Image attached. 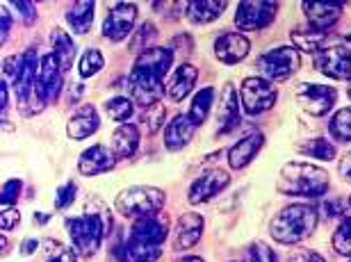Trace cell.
<instances>
[{"instance_id": "1f68e13d", "label": "cell", "mask_w": 351, "mask_h": 262, "mask_svg": "<svg viewBox=\"0 0 351 262\" xmlns=\"http://www.w3.org/2000/svg\"><path fill=\"white\" fill-rule=\"evenodd\" d=\"M299 151L304 155H308V158H315V160H322V162H328V160L335 158V146L328 139H322V137L308 139L306 144L299 146Z\"/></svg>"}, {"instance_id": "f907efd6", "label": "cell", "mask_w": 351, "mask_h": 262, "mask_svg": "<svg viewBox=\"0 0 351 262\" xmlns=\"http://www.w3.org/2000/svg\"><path fill=\"white\" fill-rule=\"evenodd\" d=\"M34 249H37V239H25V242L21 244V253H23V256H30Z\"/></svg>"}, {"instance_id": "f6af8a7d", "label": "cell", "mask_w": 351, "mask_h": 262, "mask_svg": "<svg viewBox=\"0 0 351 262\" xmlns=\"http://www.w3.org/2000/svg\"><path fill=\"white\" fill-rule=\"evenodd\" d=\"M75 256H78L75 251L64 249V246H60V251L55 253V256H48L46 262H78V260H75Z\"/></svg>"}, {"instance_id": "f5cc1de1", "label": "cell", "mask_w": 351, "mask_h": 262, "mask_svg": "<svg viewBox=\"0 0 351 262\" xmlns=\"http://www.w3.org/2000/svg\"><path fill=\"white\" fill-rule=\"evenodd\" d=\"M178 262H206V260L199 258V256H185V258H180Z\"/></svg>"}, {"instance_id": "30bf717a", "label": "cell", "mask_w": 351, "mask_h": 262, "mask_svg": "<svg viewBox=\"0 0 351 262\" xmlns=\"http://www.w3.org/2000/svg\"><path fill=\"white\" fill-rule=\"evenodd\" d=\"M62 75L64 71L60 69V62L55 60V55H44L39 64V78H37V89H34L32 101H37L39 112L44 110L46 103L58 101L62 91Z\"/></svg>"}, {"instance_id": "681fc988", "label": "cell", "mask_w": 351, "mask_h": 262, "mask_svg": "<svg viewBox=\"0 0 351 262\" xmlns=\"http://www.w3.org/2000/svg\"><path fill=\"white\" fill-rule=\"evenodd\" d=\"M7 105H10V91H7V82H0V110H3V117L7 112Z\"/></svg>"}, {"instance_id": "db71d44e", "label": "cell", "mask_w": 351, "mask_h": 262, "mask_svg": "<svg viewBox=\"0 0 351 262\" xmlns=\"http://www.w3.org/2000/svg\"><path fill=\"white\" fill-rule=\"evenodd\" d=\"M349 96H351V87H349Z\"/></svg>"}, {"instance_id": "f35d334b", "label": "cell", "mask_w": 351, "mask_h": 262, "mask_svg": "<svg viewBox=\"0 0 351 262\" xmlns=\"http://www.w3.org/2000/svg\"><path fill=\"white\" fill-rule=\"evenodd\" d=\"M21 180L16 178H12V180H7L5 185H3V196H0V201H3V208H14L16 205V198L21 194Z\"/></svg>"}, {"instance_id": "2e32d148", "label": "cell", "mask_w": 351, "mask_h": 262, "mask_svg": "<svg viewBox=\"0 0 351 262\" xmlns=\"http://www.w3.org/2000/svg\"><path fill=\"white\" fill-rule=\"evenodd\" d=\"M249 51H251L249 39L240 32H223L215 41V55L223 64H237V62L247 58Z\"/></svg>"}, {"instance_id": "4dcf8cb0", "label": "cell", "mask_w": 351, "mask_h": 262, "mask_svg": "<svg viewBox=\"0 0 351 262\" xmlns=\"http://www.w3.org/2000/svg\"><path fill=\"white\" fill-rule=\"evenodd\" d=\"M324 39H326V32L322 30H297L292 32V41H294V48H299V51H308V53H315L319 51L322 46H324Z\"/></svg>"}, {"instance_id": "8d00e7d4", "label": "cell", "mask_w": 351, "mask_h": 262, "mask_svg": "<svg viewBox=\"0 0 351 262\" xmlns=\"http://www.w3.org/2000/svg\"><path fill=\"white\" fill-rule=\"evenodd\" d=\"M153 37H156V25H153V23H144V25L137 30V37H135V41H132V46H130V48H132L135 53L142 55V53L149 51V48H153V46H149L151 41H153Z\"/></svg>"}, {"instance_id": "d590c367", "label": "cell", "mask_w": 351, "mask_h": 262, "mask_svg": "<svg viewBox=\"0 0 351 262\" xmlns=\"http://www.w3.org/2000/svg\"><path fill=\"white\" fill-rule=\"evenodd\" d=\"M333 249L338 251L340 256L351 258V219H342L338 230L333 233Z\"/></svg>"}, {"instance_id": "7a4b0ae2", "label": "cell", "mask_w": 351, "mask_h": 262, "mask_svg": "<svg viewBox=\"0 0 351 262\" xmlns=\"http://www.w3.org/2000/svg\"><path fill=\"white\" fill-rule=\"evenodd\" d=\"M276 189L285 196L317 198L328 189V174L306 162H290L280 169Z\"/></svg>"}, {"instance_id": "603a6c76", "label": "cell", "mask_w": 351, "mask_h": 262, "mask_svg": "<svg viewBox=\"0 0 351 262\" xmlns=\"http://www.w3.org/2000/svg\"><path fill=\"white\" fill-rule=\"evenodd\" d=\"M265 144V134L263 132H251L244 134L240 141H235V146L228 151V162L233 169H244L251 160L256 158L258 151Z\"/></svg>"}, {"instance_id": "5bb4252c", "label": "cell", "mask_w": 351, "mask_h": 262, "mask_svg": "<svg viewBox=\"0 0 351 262\" xmlns=\"http://www.w3.org/2000/svg\"><path fill=\"white\" fill-rule=\"evenodd\" d=\"M39 64L41 62L37 60V51H34V48L23 53V62H21L19 73H16V78H14V89H16L21 108H25V105L32 101L34 89H37Z\"/></svg>"}, {"instance_id": "d4e9b609", "label": "cell", "mask_w": 351, "mask_h": 262, "mask_svg": "<svg viewBox=\"0 0 351 262\" xmlns=\"http://www.w3.org/2000/svg\"><path fill=\"white\" fill-rule=\"evenodd\" d=\"M196 78H199V69L192 67V64H180L178 69H176L169 84H167V94H169L171 101L180 103L182 98L194 89Z\"/></svg>"}, {"instance_id": "60d3db41", "label": "cell", "mask_w": 351, "mask_h": 262, "mask_svg": "<svg viewBox=\"0 0 351 262\" xmlns=\"http://www.w3.org/2000/svg\"><path fill=\"white\" fill-rule=\"evenodd\" d=\"M75 198V182H66L64 187L58 189V194H55V208L58 210H64L69 205L73 203Z\"/></svg>"}, {"instance_id": "9a60e30c", "label": "cell", "mask_w": 351, "mask_h": 262, "mask_svg": "<svg viewBox=\"0 0 351 262\" xmlns=\"http://www.w3.org/2000/svg\"><path fill=\"white\" fill-rule=\"evenodd\" d=\"M228 185H230V176L226 171H221V169H213V171L199 176V178L192 182L187 201L192 205H201L210 201V198H215L217 194H221Z\"/></svg>"}, {"instance_id": "ee69618b", "label": "cell", "mask_w": 351, "mask_h": 262, "mask_svg": "<svg viewBox=\"0 0 351 262\" xmlns=\"http://www.w3.org/2000/svg\"><path fill=\"white\" fill-rule=\"evenodd\" d=\"M14 7H16V12L23 16L25 23H32L34 19H37V10H34V5L32 3H23V0H16L14 3Z\"/></svg>"}, {"instance_id": "cb8c5ba5", "label": "cell", "mask_w": 351, "mask_h": 262, "mask_svg": "<svg viewBox=\"0 0 351 262\" xmlns=\"http://www.w3.org/2000/svg\"><path fill=\"white\" fill-rule=\"evenodd\" d=\"M139 146V128L135 123H121L112 134V153L117 160L132 158Z\"/></svg>"}, {"instance_id": "277c9868", "label": "cell", "mask_w": 351, "mask_h": 262, "mask_svg": "<svg viewBox=\"0 0 351 262\" xmlns=\"http://www.w3.org/2000/svg\"><path fill=\"white\" fill-rule=\"evenodd\" d=\"M108 226H110V219L105 215H98V212L66 219V230H69V237H71L73 251L78 253L80 258H91L101 249L103 237L108 235Z\"/></svg>"}, {"instance_id": "4316f807", "label": "cell", "mask_w": 351, "mask_h": 262, "mask_svg": "<svg viewBox=\"0 0 351 262\" xmlns=\"http://www.w3.org/2000/svg\"><path fill=\"white\" fill-rule=\"evenodd\" d=\"M171 64H173V53L169 51V48H158V46L149 48V51L139 55L137 62H135V67H144L149 71H156V73H160V75L169 73Z\"/></svg>"}, {"instance_id": "74e56055", "label": "cell", "mask_w": 351, "mask_h": 262, "mask_svg": "<svg viewBox=\"0 0 351 262\" xmlns=\"http://www.w3.org/2000/svg\"><path fill=\"white\" fill-rule=\"evenodd\" d=\"M162 119H165V108L162 103L158 105H151V108L142 110V121L149 126L151 132H158L160 128H162Z\"/></svg>"}, {"instance_id": "4fadbf2b", "label": "cell", "mask_w": 351, "mask_h": 262, "mask_svg": "<svg viewBox=\"0 0 351 262\" xmlns=\"http://www.w3.org/2000/svg\"><path fill=\"white\" fill-rule=\"evenodd\" d=\"M137 21V7L132 3H119L110 10L103 23V34L110 41H123L132 32Z\"/></svg>"}, {"instance_id": "7bdbcfd3", "label": "cell", "mask_w": 351, "mask_h": 262, "mask_svg": "<svg viewBox=\"0 0 351 262\" xmlns=\"http://www.w3.org/2000/svg\"><path fill=\"white\" fill-rule=\"evenodd\" d=\"M287 262H326L319 253L315 251H294L292 256H287Z\"/></svg>"}, {"instance_id": "3957f363", "label": "cell", "mask_w": 351, "mask_h": 262, "mask_svg": "<svg viewBox=\"0 0 351 262\" xmlns=\"http://www.w3.org/2000/svg\"><path fill=\"white\" fill-rule=\"evenodd\" d=\"M317 210L311 205L297 203L290 208H283L271 222V237L278 244H297L304 242L313 230L317 228Z\"/></svg>"}, {"instance_id": "7c38bea8", "label": "cell", "mask_w": 351, "mask_h": 262, "mask_svg": "<svg viewBox=\"0 0 351 262\" xmlns=\"http://www.w3.org/2000/svg\"><path fill=\"white\" fill-rule=\"evenodd\" d=\"M335 98H338V91L333 87H326V84L306 82V84H301L297 91L299 105L313 117H324L326 112H331V108L335 105Z\"/></svg>"}, {"instance_id": "52a82bcc", "label": "cell", "mask_w": 351, "mask_h": 262, "mask_svg": "<svg viewBox=\"0 0 351 262\" xmlns=\"http://www.w3.org/2000/svg\"><path fill=\"white\" fill-rule=\"evenodd\" d=\"M315 67L333 80H351V34L315 55Z\"/></svg>"}, {"instance_id": "8992f818", "label": "cell", "mask_w": 351, "mask_h": 262, "mask_svg": "<svg viewBox=\"0 0 351 262\" xmlns=\"http://www.w3.org/2000/svg\"><path fill=\"white\" fill-rule=\"evenodd\" d=\"M301 67V55L294 46H278L271 48L258 58L256 69L265 80H287L292 73H297Z\"/></svg>"}, {"instance_id": "44dd1931", "label": "cell", "mask_w": 351, "mask_h": 262, "mask_svg": "<svg viewBox=\"0 0 351 262\" xmlns=\"http://www.w3.org/2000/svg\"><path fill=\"white\" fill-rule=\"evenodd\" d=\"M240 96L233 84H226L221 91V103H219V112H217V119H219V128L217 134H226L240 123Z\"/></svg>"}, {"instance_id": "b9f144b4", "label": "cell", "mask_w": 351, "mask_h": 262, "mask_svg": "<svg viewBox=\"0 0 351 262\" xmlns=\"http://www.w3.org/2000/svg\"><path fill=\"white\" fill-rule=\"evenodd\" d=\"M19 222H21V215L16 208H3V212H0V226H3V230L16 228Z\"/></svg>"}, {"instance_id": "816d5d0a", "label": "cell", "mask_w": 351, "mask_h": 262, "mask_svg": "<svg viewBox=\"0 0 351 262\" xmlns=\"http://www.w3.org/2000/svg\"><path fill=\"white\" fill-rule=\"evenodd\" d=\"M342 215H345V219H351V196L342 203Z\"/></svg>"}, {"instance_id": "f1b7e54d", "label": "cell", "mask_w": 351, "mask_h": 262, "mask_svg": "<svg viewBox=\"0 0 351 262\" xmlns=\"http://www.w3.org/2000/svg\"><path fill=\"white\" fill-rule=\"evenodd\" d=\"M94 3L91 0H80V3H73L66 12V23L75 34H85L91 27V21H94Z\"/></svg>"}, {"instance_id": "5b68a950", "label": "cell", "mask_w": 351, "mask_h": 262, "mask_svg": "<svg viewBox=\"0 0 351 262\" xmlns=\"http://www.w3.org/2000/svg\"><path fill=\"white\" fill-rule=\"evenodd\" d=\"M165 201L167 198H165L162 189L151 187V185H135V187L123 189V192L117 196L114 205H117L119 215L139 222V219L160 215Z\"/></svg>"}, {"instance_id": "e0dca14e", "label": "cell", "mask_w": 351, "mask_h": 262, "mask_svg": "<svg viewBox=\"0 0 351 262\" xmlns=\"http://www.w3.org/2000/svg\"><path fill=\"white\" fill-rule=\"evenodd\" d=\"M117 165V158L112 153V148L103 146V144H96L82 151L80 160H78V169L82 176H98V174H105L110 169H114Z\"/></svg>"}, {"instance_id": "6da1fadb", "label": "cell", "mask_w": 351, "mask_h": 262, "mask_svg": "<svg viewBox=\"0 0 351 262\" xmlns=\"http://www.w3.org/2000/svg\"><path fill=\"white\" fill-rule=\"evenodd\" d=\"M169 235V219L165 215L146 217L132 224L125 256L130 262H156L162 256V244Z\"/></svg>"}, {"instance_id": "e575fe53", "label": "cell", "mask_w": 351, "mask_h": 262, "mask_svg": "<svg viewBox=\"0 0 351 262\" xmlns=\"http://www.w3.org/2000/svg\"><path fill=\"white\" fill-rule=\"evenodd\" d=\"M103 67H105L103 55L98 53L96 48H89V51L82 53L80 64H78V71H80V75H82V78H94Z\"/></svg>"}, {"instance_id": "484cf974", "label": "cell", "mask_w": 351, "mask_h": 262, "mask_svg": "<svg viewBox=\"0 0 351 262\" xmlns=\"http://www.w3.org/2000/svg\"><path fill=\"white\" fill-rule=\"evenodd\" d=\"M187 10V19L192 23H213L223 14L226 10V3L223 0H194V3H187L185 5Z\"/></svg>"}, {"instance_id": "9c48e42d", "label": "cell", "mask_w": 351, "mask_h": 262, "mask_svg": "<svg viewBox=\"0 0 351 262\" xmlns=\"http://www.w3.org/2000/svg\"><path fill=\"white\" fill-rule=\"evenodd\" d=\"M162 80H165V75L156 73V71L135 67V69H132L130 78H128V87H130L132 101L142 105L144 110L151 108V105H158L160 98H162V94H165Z\"/></svg>"}, {"instance_id": "d6a6232c", "label": "cell", "mask_w": 351, "mask_h": 262, "mask_svg": "<svg viewBox=\"0 0 351 262\" xmlns=\"http://www.w3.org/2000/svg\"><path fill=\"white\" fill-rule=\"evenodd\" d=\"M105 112H108V117L112 121H128L132 117V112H135V105H132L130 98L125 96H117V98H110L108 103H105Z\"/></svg>"}, {"instance_id": "83f0119b", "label": "cell", "mask_w": 351, "mask_h": 262, "mask_svg": "<svg viewBox=\"0 0 351 262\" xmlns=\"http://www.w3.org/2000/svg\"><path fill=\"white\" fill-rule=\"evenodd\" d=\"M51 39H53V55H55V60L60 62V69L69 71L75 58V44H73L71 34L64 32L62 27H55Z\"/></svg>"}, {"instance_id": "c3c4849f", "label": "cell", "mask_w": 351, "mask_h": 262, "mask_svg": "<svg viewBox=\"0 0 351 262\" xmlns=\"http://www.w3.org/2000/svg\"><path fill=\"white\" fill-rule=\"evenodd\" d=\"M340 176H342V180H347V182H351V151L345 155V158L340 160Z\"/></svg>"}, {"instance_id": "f546056e", "label": "cell", "mask_w": 351, "mask_h": 262, "mask_svg": "<svg viewBox=\"0 0 351 262\" xmlns=\"http://www.w3.org/2000/svg\"><path fill=\"white\" fill-rule=\"evenodd\" d=\"M215 87H203L194 94L192 98V108H189V119H192V123L199 128V126L206 123V119L210 115V110H213V103H215Z\"/></svg>"}, {"instance_id": "ab89813d", "label": "cell", "mask_w": 351, "mask_h": 262, "mask_svg": "<svg viewBox=\"0 0 351 262\" xmlns=\"http://www.w3.org/2000/svg\"><path fill=\"white\" fill-rule=\"evenodd\" d=\"M249 260L251 262H278L276 253H274L265 242H254L249 249Z\"/></svg>"}, {"instance_id": "d6986e66", "label": "cell", "mask_w": 351, "mask_h": 262, "mask_svg": "<svg viewBox=\"0 0 351 262\" xmlns=\"http://www.w3.org/2000/svg\"><path fill=\"white\" fill-rule=\"evenodd\" d=\"M101 126V119H98V112L94 105H82L71 115L66 123V134L75 141L87 139L89 134H94Z\"/></svg>"}, {"instance_id": "ac0fdd59", "label": "cell", "mask_w": 351, "mask_h": 262, "mask_svg": "<svg viewBox=\"0 0 351 262\" xmlns=\"http://www.w3.org/2000/svg\"><path fill=\"white\" fill-rule=\"evenodd\" d=\"M201 235H203V217L196 215V212H185V215H180L178 224H176L173 249H178V251L192 249L201 239Z\"/></svg>"}, {"instance_id": "11a10c76", "label": "cell", "mask_w": 351, "mask_h": 262, "mask_svg": "<svg viewBox=\"0 0 351 262\" xmlns=\"http://www.w3.org/2000/svg\"><path fill=\"white\" fill-rule=\"evenodd\" d=\"M347 262H351V258H349V260H347Z\"/></svg>"}, {"instance_id": "bcb514c9", "label": "cell", "mask_w": 351, "mask_h": 262, "mask_svg": "<svg viewBox=\"0 0 351 262\" xmlns=\"http://www.w3.org/2000/svg\"><path fill=\"white\" fill-rule=\"evenodd\" d=\"M21 62H23V55L21 58H7L5 62H3V73L5 75H12V78H16V73H19V69H21Z\"/></svg>"}, {"instance_id": "7dc6e473", "label": "cell", "mask_w": 351, "mask_h": 262, "mask_svg": "<svg viewBox=\"0 0 351 262\" xmlns=\"http://www.w3.org/2000/svg\"><path fill=\"white\" fill-rule=\"evenodd\" d=\"M0 21H3V27H0V39L7 41V34H10V27H12V16H10V12L5 10H0Z\"/></svg>"}, {"instance_id": "ba28073f", "label": "cell", "mask_w": 351, "mask_h": 262, "mask_svg": "<svg viewBox=\"0 0 351 262\" xmlns=\"http://www.w3.org/2000/svg\"><path fill=\"white\" fill-rule=\"evenodd\" d=\"M276 87L269 80H265V78H247L240 87V103L244 112L251 117L271 110L274 103H276Z\"/></svg>"}, {"instance_id": "7402d4cb", "label": "cell", "mask_w": 351, "mask_h": 262, "mask_svg": "<svg viewBox=\"0 0 351 262\" xmlns=\"http://www.w3.org/2000/svg\"><path fill=\"white\" fill-rule=\"evenodd\" d=\"M196 126L192 123L189 115H176L165 128V146L169 151H180L192 141Z\"/></svg>"}, {"instance_id": "8fae6325", "label": "cell", "mask_w": 351, "mask_h": 262, "mask_svg": "<svg viewBox=\"0 0 351 262\" xmlns=\"http://www.w3.org/2000/svg\"><path fill=\"white\" fill-rule=\"evenodd\" d=\"M276 3H263V0H244L237 5L235 25L237 30H263L276 16Z\"/></svg>"}, {"instance_id": "ffe728a7", "label": "cell", "mask_w": 351, "mask_h": 262, "mask_svg": "<svg viewBox=\"0 0 351 262\" xmlns=\"http://www.w3.org/2000/svg\"><path fill=\"white\" fill-rule=\"evenodd\" d=\"M301 10H304L311 27L322 32H326L342 16L340 3H301Z\"/></svg>"}, {"instance_id": "836d02e7", "label": "cell", "mask_w": 351, "mask_h": 262, "mask_svg": "<svg viewBox=\"0 0 351 262\" xmlns=\"http://www.w3.org/2000/svg\"><path fill=\"white\" fill-rule=\"evenodd\" d=\"M328 130H331L335 139L351 141V105L345 110L335 112V117L331 119V123H328Z\"/></svg>"}]
</instances>
